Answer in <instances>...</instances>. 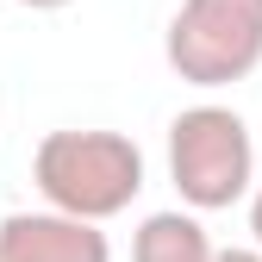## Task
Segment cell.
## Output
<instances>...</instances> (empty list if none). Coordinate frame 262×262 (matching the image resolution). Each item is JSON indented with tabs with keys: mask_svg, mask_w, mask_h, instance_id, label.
<instances>
[{
	"mask_svg": "<svg viewBox=\"0 0 262 262\" xmlns=\"http://www.w3.org/2000/svg\"><path fill=\"white\" fill-rule=\"evenodd\" d=\"M31 181L50 212L106 225L144 193V150L125 131H44L31 150Z\"/></svg>",
	"mask_w": 262,
	"mask_h": 262,
	"instance_id": "6da1fadb",
	"label": "cell"
},
{
	"mask_svg": "<svg viewBox=\"0 0 262 262\" xmlns=\"http://www.w3.org/2000/svg\"><path fill=\"white\" fill-rule=\"evenodd\" d=\"M169 181L187 212H225L256 193V144L237 106L200 100L169 119Z\"/></svg>",
	"mask_w": 262,
	"mask_h": 262,
	"instance_id": "7a4b0ae2",
	"label": "cell"
},
{
	"mask_svg": "<svg viewBox=\"0 0 262 262\" xmlns=\"http://www.w3.org/2000/svg\"><path fill=\"white\" fill-rule=\"evenodd\" d=\"M162 56L187 88H231L262 69V0H181Z\"/></svg>",
	"mask_w": 262,
	"mask_h": 262,
	"instance_id": "3957f363",
	"label": "cell"
},
{
	"mask_svg": "<svg viewBox=\"0 0 262 262\" xmlns=\"http://www.w3.org/2000/svg\"><path fill=\"white\" fill-rule=\"evenodd\" d=\"M0 262H113V244L100 225L38 206L0 219Z\"/></svg>",
	"mask_w": 262,
	"mask_h": 262,
	"instance_id": "277c9868",
	"label": "cell"
},
{
	"mask_svg": "<svg viewBox=\"0 0 262 262\" xmlns=\"http://www.w3.org/2000/svg\"><path fill=\"white\" fill-rule=\"evenodd\" d=\"M212 237L200 212L187 206H169V212H150L138 231H131V262H212Z\"/></svg>",
	"mask_w": 262,
	"mask_h": 262,
	"instance_id": "5b68a950",
	"label": "cell"
},
{
	"mask_svg": "<svg viewBox=\"0 0 262 262\" xmlns=\"http://www.w3.org/2000/svg\"><path fill=\"white\" fill-rule=\"evenodd\" d=\"M250 231H256V250H262V181H256V193H250Z\"/></svg>",
	"mask_w": 262,
	"mask_h": 262,
	"instance_id": "8992f818",
	"label": "cell"
},
{
	"mask_svg": "<svg viewBox=\"0 0 262 262\" xmlns=\"http://www.w3.org/2000/svg\"><path fill=\"white\" fill-rule=\"evenodd\" d=\"M13 7H31V13H62V7H75V0H13Z\"/></svg>",
	"mask_w": 262,
	"mask_h": 262,
	"instance_id": "52a82bcc",
	"label": "cell"
},
{
	"mask_svg": "<svg viewBox=\"0 0 262 262\" xmlns=\"http://www.w3.org/2000/svg\"><path fill=\"white\" fill-rule=\"evenodd\" d=\"M212 262H262V250H219Z\"/></svg>",
	"mask_w": 262,
	"mask_h": 262,
	"instance_id": "ba28073f",
	"label": "cell"
}]
</instances>
